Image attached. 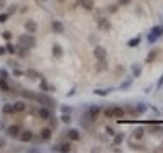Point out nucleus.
<instances>
[{
	"label": "nucleus",
	"mask_w": 163,
	"mask_h": 153,
	"mask_svg": "<svg viewBox=\"0 0 163 153\" xmlns=\"http://www.w3.org/2000/svg\"><path fill=\"white\" fill-rule=\"evenodd\" d=\"M19 139L22 141V143H29V141L32 139V131H31V129H24V131H20Z\"/></svg>",
	"instance_id": "nucleus-6"
},
{
	"label": "nucleus",
	"mask_w": 163,
	"mask_h": 153,
	"mask_svg": "<svg viewBox=\"0 0 163 153\" xmlns=\"http://www.w3.org/2000/svg\"><path fill=\"white\" fill-rule=\"evenodd\" d=\"M94 56L99 61H104V60L107 58V53H105V49L102 48V46H97V48L94 49Z\"/></svg>",
	"instance_id": "nucleus-5"
},
{
	"label": "nucleus",
	"mask_w": 163,
	"mask_h": 153,
	"mask_svg": "<svg viewBox=\"0 0 163 153\" xmlns=\"http://www.w3.org/2000/svg\"><path fill=\"white\" fill-rule=\"evenodd\" d=\"M38 114H39L41 119H49L51 118V111H49V107H46V105H43L39 111H38Z\"/></svg>",
	"instance_id": "nucleus-8"
},
{
	"label": "nucleus",
	"mask_w": 163,
	"mask_h": 153,
	"mask_svg": "<svg viewBox=\"0 0 163 153\" xmlns=\"http://www.w3.org/2000/svg\"><path fill=\"white\" fill-rule=\"evenodd\" d=\"M61 111H63V112H68V114H70V112H71V107H66V105H63V107H61Z\"/></svg>",
	"instance_id": "nucleus-38"
},
{
	"label": "nucleus",
	"mask_w": 163,
	"mask_h": 153,
	"mask_svg": "<svg viewBox=\"0 0 163 153\" xmlns=\"http://www.w3.org/2000/svg\"><path fill=\"white\" fill-rule=\"evenodd\" d=\"M0 76H2V78H7V80H9V73H7V70H0Z\"/></svg>",
	"instance_id": "nucleus-32"
},
{
	"label": "nucleus",
	"mask_w": 163,
	"mask_h": 153,
	"mask_svg": "<svg viewBox=\"0 0 163 153\" xmlns=\"http://www.w3.org/2000/svg\"><path fill=\"white\" fill-rule=\"evenodd\" d=\"M124 109L122 107H119V105H114L112 107V118H124Z\"/></svg>",
	"instance_id": "nucleus-11"
},
{
	"label": "nucleus",
	"mask_w": 163,
	"mask_h": 153,
	"mask_svg": "<svg viewBox=\"0 0 163 153\" xmlns=\"http://www.w3.org/2000/svg\"><path fill=\"white\" fill-rule=\"evenodd\" d=\"M58 2H65V0H58Z\"/></svg>",
	"instance_id": "nucleus-47"
},
{
	"label": "nucleus",
	"mask_w": 163,
	"mask_h": 153,
	"mask_svg": "<svg viewBox=\"0 0 163 153\" xmlns=\"http://www.w3.org/2000/svg\"><path fill=\"white\" fill-rule=\"evenodd\" d=\"M66 136H68L70 141H78V139H80V131H78V129H68Z\"/></svg>",
	"instance_id": "nucleus-7"
},
{
	"label": "nucleus",
	"mask_w": 163,
	"mask_h": 153,
	"mask_svg": "<svg viewBox=\"0 0 163 153\" xmlns=\"http://www.w3.org/2000/svg\"><path fill=\"white\" fill-rule=\"evenodd\" d=\"M144 111H146V107H144V104H139V107H138V111H136V114H143Z\"/></svg>",
	"instance_id": "nucleus-31"
},
{
	"label": "nucleus",
	"mask_w": 163,
	"mask_h": 153,
	"mask_svg": "<svg viewBox=\"0 0 163 153\" xmlns=\"http://www.w3.org/2000/svg\"><path fill=\"white\" fill-rule=\"evenodd\" d=\"M41 90L43 92H48V90H53V87H49V85L46 84V80H44V78H41Z\"/></svg>",
	"instance_id": "nucleus-19"
},
{
	"label": "nucleus",
	"mask_w": 163,
	"mask_h": 153,
	"mask_svg": "<svg viewBox=\"0 0 163 153\" xmlns=\"http://www.w3.org/2000/svg\"><path fill=\"white\" fill-rule=\"evenodd\" d=\"M162 85H163V76L160 78V84H158V87H162Z\"/></svg>",
	"instance_id": "nucleus-45"
},
{
	"label": "nucleus",
	"mask_w": 163,
	"mask_h": 153,
	"mask_svg": "<svg viewBox=\"0 0 163 153\" xmlns=\"http://www.w3.org/2000/svg\"><path fill=\"white\" fill-rule=\"evenodd\" d=\"M94 94H95V95H100V97H104V95L110 94V89H109V90H95Z\"/></svg>",
	"instance_id": "nucleus-28"
},
{
	"label": "nucleus",
	"mask_w": 163,
	"mask_h": 153,
	"mask_svg": "<svg viewBox=\"0 0 163 153\" xmlns=\"http://www.w3.org/2000/svg\"><path fill=\"white\" fill-rule=\"evenodd\" d=\"M61 123H65V124H70L71 123V118H70V114L68 112H63V116H61Z\"/></svg>",
	"instance_id": "nucleus-23"
},
{
	"label": "nucleus",
	"mask_w": 163,
	"mask_h": 153,
	"mask_svg": "<svg viewBox=\"0 0 163 153\" xmlns=\"http://www.w3.org/2000/svg\"><path fill=\"white\" fill-rule=\"evenodd\" d=\"M99 27L105 31V29H110V24H109V22L105 21V19H100V24H99Z\"/></svg>",
	"instance_id": "nucleus-25"
},
{
	"label": "nucleus",
	"mask_w": 163,
	"mask_h": 153,
	"mask_svg": "<svg viewBox=\"0 0 163 153\" xmlns=\"http://www.w3.org/2000/svg\"><path fill=\"white\" fill-rule=\"evenodd\" d=\"M20 134V126L19 124H14V126H9L7 128V136L9 138H19Z\"/></svg>",
	"instance_id": "nucleus-4"
},
{
	"label": "nucleus",
	"mask_w": 163,
	"mask_h": 153,
	"mask_svg": "<svg viewBox=\"0 0 163 153\" xmlns=\"http://www.w3.org/2000/svg\"><path fill=\"white\" fill-rule=\"evenodd\" d=\"M122 141H124V134H122V133H119V134H115L114 136V141H112V145H121Z\"/></svg>",
	"instance_id": "nucleus-17"
},
{
	"label": "nucleus",
	"mask_w": 163,
	"mask_h": 153,
	"mask_svg": "<svg viewBox=\"0 0 163 153\" xmlns=\"http://www.w3.org/2000/svg\"><path fill=\"white\" fill-rule=\"evenodd\" d=\"M163 34V26H155V27L151 29V32L148 34V41L149 43H155L158 39V36Z\"/></svg>",
	"instance_id": "nucleus-2"
},
{
	"label": "nucleus",
	"mask_w": 163,
	"mask_h": 153,
	"mask_svg": "<svg viewBox=\"0 0 163 153\" xmlns=\"http://www.w3.org/2000/svg\"><path fill=\"white\" fill-rule=\"evenodd\" d=\"M5 53H7V49H5V48H2V46H0V56H2V55H5Z\"/></svg>",
	"instance_id": "nucleus-42"
},
{
	"label": "nucleus",
	"mask_w": 163,
	"mask_h": 153,
	"mask_svg": "<svg viewBox=\"0 0 163 153\" xmlns=\"http://www.w3.org/2000/svg\"><path fill=\"white\" fill-rule=\"evenodd\" d=\"M51 134H53V128H43L39 133V141L44 143V141H49L51 139Z\"/></svg>",
	"instance_id": "nucleus-3"
},
{
	"label": "nucleus",
	"mask_w": 163,
	"mask_h": 153,
	"mask_svg": "<svg viewBox=\"0 0 163 153\" xmlns=\"http://www.w3.org/2000/svg\"><path fill=\"white\" fill-rule=\"evenodd\" d=\"M5 49H7V53H10V55H15V53H17V46H12L10 43L5 46Z\"/></svg>",
	"instance_id": "nucleus-24"
},
{
	"label": "nucleus",
	"mask_w": 163,
	"mask_h": 153,
	"mask_svg": "<svg viewBox=\"0 0 163 153\" xmlns=\"http://www.w3.org/2000/svg\"><path fill=\"white\" fill-rule=\"evenodd\" d=\"M80 4L83 7L87 9V10H92L94 9V4H92V0H80Z\"/></svg>",
	"instance_id": "nucleus-20"
},
{
	"label": "nucleus",
	"mask_w": 163,
	"mask_h": 153,
	"mask_svg": "<svg viewBox=\"0 0 163 153\" xmlns=\"http://www.w3.org/2000/svg\"><path fill=\"white\" fill-rule=\"evenodd\" d=\"M24 27H26V31L29 34H34V32L38 31V26H36V22H32V21H27L26 24H24Z\"/></svg>",
	"instance_id": "nucleus-10"
},
{
	"label": "nucleus",
	"mask_w": 163,
	"mask_h": 153,
	"mask_svg": "<svg viewBox=\"0 0 163 153\" xmlns=\"http://www.w3.org/2000/svg\"><path fill=\"white\" fill-rule=\"evenodd\" d=\"M134 136H136V138H141V136H143V129H138V131H134Z\"/></svg>",
	"instance_id": "nucleus-37"
},
{
	"label": "nucleus",
	"mask_w": 163,
	"mask_h": 153,
	"mask_svg": "<svg viewBox=\"0 0 163 153\" xmlns=\"http://www.w3.org/2000/svg\"><path fill=\"white\" fill-rule=\"evenodd\" d=\"M9 65H10V66H17V61H14V60H10V61H9Z\"/></svg>",
	"instance_id": "nucleus-43"
},
{
	"label": "nucleus",
	"mask_w": 163,
	"mask_h": 153,
	"mask_svg": "<svg viewBox=\"0 0 163 153\" xmlns=\"http://www.w3.org/2000/svg\"><path fill=\"white\" fill-rule=\"evenodd\" d=\"M105 131H107V134H110V136H114V134H115V133H114V129H112V128H107Z\"/></svg>",
	"instance_id": "nucleus-39"
},
{
	"label": "nucleus",
	"mask_w": 163,
	"mask_h": 153,
	"mask_svg": "<svg viewBox=\"0 0 163 153\" xmlns=\"http://www.w3.org/2000/svg\"><path fill=\"white\" fill-rule=\"evenodd\" d=\"M9 19V14H0V22H5Z\"/></svg>",
	"instance_id": "nucleus-36"
},
{
	"label": "nucleus",
	"mask_w": 163,
	"mask_h": 153,
	"mask_svg": "<svg viewBox=\"0 0 163 153\" xmlns=\"http://www.w3.org/2000/svg\"><path fill=\"white\" fill-rule=\"evenodd\" d=\"M15 10H17V7H15V5H12V7H9V12H7V14H9V15H12L14 12H15Z\"/></svg>",
	"instance_id": "nucleus-35"
},
{
	"label": "nucleus",
	"mask_w": 163,
	"mask_h": 153,
	"mask_svg": "<svg viewBox=\"0 0 163 153\" xmlns=\"http://www.w3.org/2000/svg\"><path fill=\"white\" fill-rule=\"evenodd\" d=\"M129 2H131V0H119V4H121V5H128Z\"/></svg>",
	"instance_id": "nucleus-40"
},
{
	"label": "nucleus",
	"mask_w": 163,
	"mask_h": 153,
	"mask_svg": "<svg viewBox=\"0 0 163 153\" xmlns=\"http://www.w3.org/2000/svg\"><path fill=\"white\" fill-rule=\"evenodd\" d=\"M19 44H24V46H27V48L31 49V48H34V46H36V39H34L31 34H24V36H20Z\"/></svg>",
	"instance_id": "nucleus-1"
},
{
	"label": "nucleus",
	"mask_w": 163,
	"mask_h": 153,
	"mask_svg": "<svg viewBox=\"0 0 163 153\" xmlns=\"http://www.w3.org/2000/svg\"><path fill=\"white\" fill-rule=\"evenodd\" d=\"M38 2H46V0H38Z\"/></svg>",
	"instance_id": "nucleus-46"
},
{
	"label": "nucleus",
	"mask_w": 163,
	"mask_h": 153,
	"mask_svg": "<svg viewBox=\"0 0 163 153\" xmlns=\"http://www.w3.org/2000/svg\"><path fill=\"white\" fill-rule=\"evenodd\" d=\"M27 53H29V48H27V46H24V44H19V46H17V55L19 56L24 58V56H27Z\"/></svg>",
	"instance_id": "nucleus-13"
},
{
	"label": "nucleus",
	"mask_w": 163,
	"mask_h": 153,
	"mask_svg": "<svg viewBox=\"0 0 163 153\" xmlns=\"http://www.w3.org/2000/svg\"><path fill=\"white\" fill-rule=\"evenodd\" d=\"M51 29H53L56 34H61V32H65V26H63L60 21H54L53 24H51Z\"/></svg>",
	"instance_id": "nucleus-9"
},
{
	"label": "nucleus",
	"mask_w": 163,
	"mask_h": 153,
	"mask_svg": "<svg viewBox=\"0 0 163 153\" xmlns=\"http://www.w3.org/2000/svg\"><path fill=\"white\" fill-rule=\"evenodd\" d=\"M49 128H56V119L49 118Z\"/></svg>",
	"instance_id": "nucleus-34"
},
{
	"label": "nucleus",
	"mask_w": 163,
	"mask_h": 153,
	"mask_svg": "<svg viewBox=\"0 0 163 153\" xmlns=\"http://www.w3.org/2000/svg\"><path fill=\"white\" fill-rule=\"evenodd\" d=\"M139 41H141V39H139V38L136 36L134 39H131V41L128 43V46H131V48H133V46H138V44H139Z\"/></svg>",
	"instance_id": "nucleus-27"
},
{
	"label": "nucleus",
	"mask_w": 163,
	"mask_h": 153,
	"mask_svg": "<svg viewBox=\"0 0 163 153\" xmlns=\"http://www.w3.org/2000/svg\"><path fill=\"white\" fill-rule=\"evenodd\" d=\"M0 90L2 92H10V87H9V84H7V78H0Z\"/></svg>",
	"instance_id": "nucleus-15"
},
{
	"label": "nucleus",
	"mask_w": 163,
	"mask_h": 153,
	"mask_svg": "<svg viewBox=\"0 0 163 153\" xmlns=\"http://www.w3.org/2000/svg\"><path fill=\"white\" fill-rule=\"evenodd\" d=\"M5 7V0H0V9H4Z\"/></svg>",
	"instance_id": "nucleus-44"
},
{
	"label": "nucleus",
	"mask_w": 163,
	"mask_h": 153,
	"mask_svg": "<svg viewBox=\"0 0 163 153\" xmlns=\"http://www.w3.org/2000/svg\"><path fill=\"white\" fill-rule=\"evenodd\" d=\"M133 73H134V76H139L141 75V68L139 66H133Z\"/></svg>",
	"instance_id": "nucleus-30"
},
{
	"label": "nucleus",
	"mask_w": 163,
	"mask_h": 153,
	"mask_svg": "<svg viewBox=\"0 0 163 153\" xmlns=\"http://www.w3.org/2000/svg\"><path fill=\"white\" fill-rule=\"evenodd\" d=\"M14 107H15V112H22V111H26V102L24 100H17V102H14Z\"/></svg>",
	"instance_id": "nucleus-12"
},
{
	"label": "nucleus",
	"mask_w": 163,
	"mask_h": 153,
	"mask_svg": "<svg viewBox=\"0 0 163 153\" xmlns=\"http://www.w3.org/2000/svg\"><path fill=\"white\" fill-rule=\"evenodd\" d=\"M100 112V107H97V105H94V107H90V111H88V116L90 118H97V114Z\"/></svg>",
	"instance_id": "nucleus-18"
},
{
	"label": "nucleus",
	"mask_w": 163,
	"mask_h": 153,
	"mask_svg": "<svg viewBox=\"0 0 163 153\" xmlns=\"http://www.w3.org/2000/svg\"><path fill=\"white\" fill-rule=\"evenodd\" d=\"M2 112L4 114H15V107H14V104H5L2 107Z\"/></svg>",
	"instance_id": "nucleus-14"
},
{
	"label": "nucleus",
	"mask_w": 163,
	"mask_h": 153,
	"mask_svg": "<svg viewBox=\"0 0 163 153\" xmlns=\"http://www.w3.org/2000/svg\"><path fill=\"white\" fill-rule=\"evenodd\" d=\"M58 146H60V152H70L71 150L70 143H63V145H58Z\"/></svg>",
	"instance_id": "nucleus-26"
},
{
	"label": "nucleus",
	"mask_w": 163,
	"mask_h": 153,
	"mask_svg": "<svg viewBox=\"0 0 163 153\" xmlns=\"http://www.w3.org/2000/svg\"><path fill=\"white\" fill-rule=\"evenodd\" d=\"M131 82H133V80H131V78H129V80H126V82H124V84H121V89H128L129 85H131Z\"/></svg>",
	"instance_id": "nucleus-33"
},
{
	"label": "nucleus",
	"mask_w": 163,
	"mask_h": 153,
	"mask_svg": "<svg viewBox=\"0 0 163 153\" xmlns=\"http://www.w3.org/2000/svg\"><path fill=\"white\" fill-rule=\"evenodd\" d=\"M158 53H160V49H155V51H153L151 55H148V56H146V63H151V61H153V60H155L156 56H158Z\"/></svg>",
	"instance_id": "nucleus-22"
},
{
	"label": "nucleus",
	"mask_w": 163,
	"mask_h": 153,
	"mask_svg": "<svg viewBox=\"0 0 163 153\" xmlns=\"http://www.w3.org/2000/svg\"><path fill=\"white\" fill-rule=\"evenodd\" d=\"M2 38H4V39H5V41H10V39H12V34H10V32H9V31H5V32H4V34H2Z\"/></svg>",
	"instance_id": "nucleus-29"
},
{
	"label": "nucleus",
	"mask_w": 163,
	"mask_h": 153,
	"mask_svg": "<svg viewBox=\"0 0 163 153\" xmlns=\"http://www.w3.org/2000/svg\"><path fill=\"white\" fill-rule=\"evenodd\" d=\"M26 75H27V76H31V78H34V80H36V78H43V76H41L38 71H34V70H27Z\"/></svg>",
	"instance_id": "nucleus-21"
},
{
	"label": "nucleus",
	"mask_w": 163,
	"mask_h": 153,
	"mask_svg": "<svg viewBox=\"0 0 163 153\" xmlns=\"http://www.w3.org/2000/svg\"><path fill=\"white\" fill-rule=\"evenodd\" d=\"M53 55L56 56V58H61V56H63V49H61L60 44H53Z\"/></svg>",
	"instance_id": "nucleus-16"
},
{
	"label": "nucleus",
	"mask_w": 163,
	"mask_h": 153,
	"mask_svg": "<svg viewBox=\"0 0 163 153\" xmlns=\"http://www.w3.org/2000/svg\"><path fill=\"white\" fill-rule=\"evenodd\" d=\"M14 75H15V76H20V75H22V71H19V70H14Z\"/></svg>",
	"instance_id": "nucleus-41"
}]
</instances>
